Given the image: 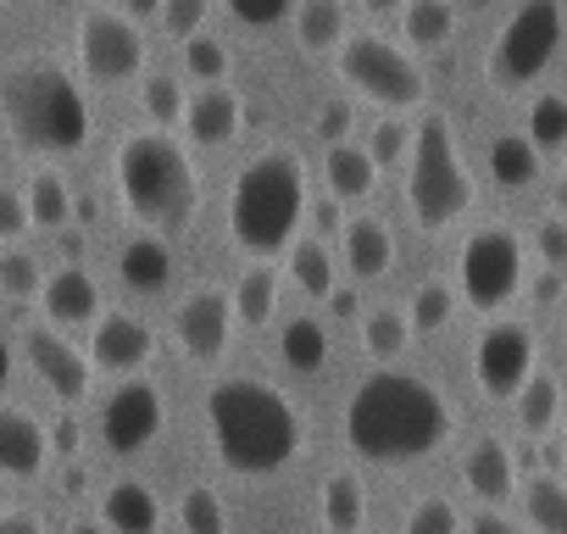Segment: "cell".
Here are the masks:
<instances>
[{
    "instance_id": "cell-16",
    "label": "cell",
    "mask_w": 567,
    "mask_h": 534,
    "mask_svg": "<svg viewBox=\"0 0 567 534\" xmlns=\"http://www.w3.org/2000/svg\"><path fill=\"white\" fill-rule=\"evenodd\" d=\"M40 307H45L51 329H84L101 318V285L90 279V267L68 261L51 279H40Z\"/></svg>"
},
{
    "instance_id": "cell-12",
    "label": "cell",
    "mask_w": 567,
    "mask_h": 534,
    "mask_svg": "<svg viewBox=\"0 0 567 534\" xmlns=\"http://www.w3.org/2000/svg\"><path fill=\"white\" fill-rule=\"evenodd\" d=\"M162 423H167L162 390L145 384V379H134V373H128V379L117 384V396L101 407V440H106V451H117V456L145 451V445L162 434Z\"/></svg>"
},
{
    "instance_id": "cell-5",
    "label": "cell",
    "mask_w": 567,
    "mask_h": 534,
    "mask_svg": "<svg viewBox=\"0 0 567 534\" xmlns=\"http://www.w3.org/2000/svg\"><path fill=\"white\" fill-rule=\"evenodd\" d=\"M112 173H117V195L123 206L145 223V228H184L195 217V201H200V178H195V162L189 151L167 134V129H151V134H128L112 156Z\"/></svg>"
},
{
    "instance_id": "cell-3",
    "label": "cell",
    "mask_w": 567,
    "mask_h": 534,
    "mask_svg": "<svg viewBox=\"0 0 567 534\" xmlns=\"http://www.w3.org/2000/svg\"><path fill=\"white\" fill-rule=\"evenodd\" d=\"M0 123L29 156H79L90 145V106L79 79L34 57L0 73Z\"/></svg>"
},
{
    "instance_id": "cell-19",
    "label": "cell",
    "mask_w": 567,
    "mask_h": 534,
    "mask_svg": "<svg viewBox=\"0 0 567 534\" xmlns=\"http://www.w3.org/2000/svg\"><path fill=\"white\" fill-rule=\"evenodd\" d=\"M462 479H467V490H473L484 506H501V501L517 495V456H512L495 434H484V440L467 445V456H462Z\"/></svg>"
},
{
    "instance_id": "cell-53",
    "label": "cell",
    "mask_w": 567,
    "mask_h": 534,
    "mask_svg": "<svg viewBox=\"0 0 567 534\" xmlns=\"http://www.w3.org/2000/svg\"><path fill=\"white\" fill-rule=\"evenodd\" d=\"M56 234H62V250H68V261H84V234H68V223H62Z\"/></svg>"
},
{
    "instance_id": "cell-43",
    "label": "cell",
    "mask_w": 567,
    "mask_h": 534,
    "mask_svg": "<svg viewBox=\"0 0 567 534\" xmlns=\"http://www.w3.org/2000/svg\"><path fill=\"white\" fill-rule=\"evenodd\" d=\"M206 12H212V0H162V7H156L167 40H189V34L206 23Z\"/></svg>"
},
{
    "instance_id": "cell-26",
    "label": "cell",
    "mask_w": 567,
    "mask_h": 534,
    "mask_svg": "<svg viewBox=\"0 0 567 534\" xmlns=\"http://www.w3.org/2000/svg\"><path fill=\"white\" fill-rule=\"evenodd\" d=\"M512 401H517V434L539 440V434H550V423H556V412H561V384H556L550 373H528Z\"/></svg>"
},
{
    "instance_id": "cell-17",
    "label": "cell",
    "mask_w": 567,
    "mask_h": 534,
    "mask_svg": "<svg viewBox=\"0 0 567 534\" xmlns=\"http://www.w3.org/2000/svg\"><path fill=\"white\" fill-rule=\"evenodd\" d=\"M51 462V434L34 412L0 407V479H40Z\"/></svg>"
},
{
    "instance_id": "cell-21",
    "label": "cell",
    "mask_w": 567,
    "mask_h": 534,
    "mask_svg": "<svg viewBox=\"0 0 567 534\" xmlns=\"http://www.w3.org/2000/svg\"><path fill=\"white\" fill-rule=\"evenodd\" d=\"M101 517H106V534H156L162 523V501L151 495V484L140 479H117L101 501Z\"/></svg>"
},
{
    "instance_id": "cell-46",
    "label": "cell",
    "mask_w": 567,
    "mask_h": 534,
    "mask_svg": "<svg viewBox=\"0 0 567 534\" xmlns=\"http://www.w3.org/2000/svg\"><path fill=\"white\" fill-rule=\"evenodd\" d=\"M23 228H29V206H23V195L0 184V245H12Z\"/></svg>"
},
{
    "instance_id": "cell-24",
    "label": "cell",
    "mask_w": 567,
    "mask_h": 534,
    "mask_svg": "<svg viewBox=\"0 0 567 534\" xmlns=\"http://www.w3.org/2000/svg\"><path fill=\"white\" fill-rule=\"evenodd\" d=\"M362 517H368V484H362V473L334 468L323 479V523H329V534H362Z\"/></svg>"
},
{
    "instance_id": "cell-34",
    "label": "cell",
    "mask_w": 567,
    "mask_h": 534,
    "mask_svg": "<svg viewBox=\"0 0 567 534\" xmlns=\"http://www.w3.org/2000/svg\"><path fill=\"white\" fill-rule=\"evenodd\" d=\"M406 340H412L406 312L379 307V312H368V318H362V351H368L373 362H395V357L406 351Z\"/></svg>"
},
{
    "instance_id": "cell-8",
    "label": "cell",
    "mask_w": 567,
    "mask_h": 534,
    "mask_svg": "<svg viewBox=\"0 0 567 534\" xmlns=\"http://www.w3.org/2000/svg\"><path fill=\"white\" fill-rule=\"evenodd\" d=\"M340 79L384 112H412V106H423V90H429L412 51L390 45L384 34H346L340 40Z\"/></svg>"
},
{
    "instance_id": "cell-27",
    "label": "cell",
    "mask_w": 567,
    "mask_h": 534,
    "mask_svg": "<svg viewBox=\"0 0 567 534\" xmlns=\"http://www.w3.org/2000/svg\"><path fill=\"white\" fill-rule=\"evenodd\" d=\"M523 512L539 534H567V484H561V473H550V468L534 473L523 484Z\"/></svg>"
},
{
    "instance_id": "cell-18",
    "label": "cell",
    "mask_w": 567,
    "mask_h": 534,
    "mask_svg": "<svg viewBox=\"0 0 567 534\" xmlns=\"http://www.w3.org/2000/svg\"><path fill=\"white\" fill-rule=\"evenodd\" d=\"M184 129H189V140L195 145H228L234 134H239V123H245V106H239V95L217 79V84H206V90H195L189 101H184V117H178Z\"/></svg>"
},
{
    "instance_id": "cell-37",
    "label": "cell",
    "mask_w": 567,
    "mask_h": 534,
    "mask_svg": "<svg viewBox=\"0 0 567 534\" xmlns=\"http://www.w3.org/2000/svg\"><path fill=\"white\" fill-rule=\"evenodd\" d=\"M178 523H184V534H228V512H223L217 490H206V484L184 490V501H178Z\"/></svg>"
},
{
    "instance_id": "cell-44",
    "label": "cell",
    "mask_w": 567,
    "mask_h": 534,
    "mask_svg": "<svg viewBox=\"0 0 567 534\" xmlns=\"http://www.w3.org/2000/svg\"><path fill=\"white\" fill-rule=\"evenodd\" d=\"M223 7L245 29H272V23H284V18L296 12V0H223Z\"/></svg>"
},
{
    "instance_id": "cell-50",
    "label": "cell",
    "mask_w": 567,
    "mask_h": 534,
    "mask_svg": "<svg viewBox=\"0 0 567 534\" xmlns=\"http://www.w3.org/2000/svg\"><path fill=\"white\" fill-rule=\"evenodd\" d=\"M534 301L539 307H556L561 301V267H545V274L534 279Z\"/></svg>"
},
{
    "instance_id": "cell-51",
    "label": "cell",
    "mask_w": 567,
    "mask_h": 534,
    "mask_svg": "<svg viewBox=\"0 0 567 534\" xmlns=\"http://www.w3.org/2000/svg\"><path fill=\"white\" fill-rule=\"evenodd\" d=\"M323 301H329V312H340V318H351V312H357V290L329 285V296H323Z\"/></svg>"
},
{
    "instance_id": "cell-23",
    "label": "cell",
    "mask_w": 567,
    "mask_h": 534,
    "mask_svg": "<svg viewBox=\"0 0 567 534\" xmlns=\"http://www.w3.org/2000/svg\"><path fill=\"white\" fill-rule=\"evenodd\" d=\"M390 261H395V239L379 217H357L346 228V267L357 279H384L390 274Z\"/></svg>"
},
{
    "instance_id": "cell-52",
    "label": "cell",
    "mask_w": 567,
    "mask_h": 534,
    "mask_svg": "<svg viewBox=\"0 0 567 534\" xmlns=\"http://www.w3.org/2000/svg\"><path fill=\"white\" fill-rule=\"evenodd\" d=\"M318 228H323V234H334V228H340V201H334V195L318 206Z\"/></svg>"
},
{
    "instance_id": "cell-36",
    "label": "cell",
    "mask_w": 567,
    "mask_h": 534,
    "mask_svg": "<svg viewBox=\"0 0 567 534\" xmlns=\"http://www.w3.org/2000/svg\"><path fill=\"white\" fill-rule=\"evenodd\" d=\"M451 312H456L451 290L429 279V285H417V296H412V307H406V329H412V335H445V329H451Z\"/></svg>"
},
{
    "instance_id": "cell-22",
    "label": "cell",
    "mask_w": 567,
    "mask_h": 534,
    "mask_svg": "<svg viewBox=\"0 0 567 534\" xmlns=\"http://www.w3.org/2000/svg\"><path fill=\"white\" fill-rule=\"evenodd\" d=\"M323 178H329V195L334 201H368L373 184H379V167L362 145L351 140H329V156H323Z\"/></svg>"
},
{
    "instance_id": "cell-7",
    "label": "cell",
    "mask_w": 567,
    "mask_h": 534,
    "mask_svg": "<svg viewBox=\"0 0 567 534\" xmlns=\"http://www.w3.org/2000/svg\"><path fill=\"white\" fill-rule=\"evenodd\" d=\"M556 45H561V7L556 0H517V12L506 18V29L489 45V84L501 95L539 84L545 68L556 62Z\"/></svg>"
},
{
    "instance_id": "cell-42",
    "label": "cell",
    "mask_w": 567,
    "mask_h": 534,
    "mask_svg": "<svg viewBox=\"0 0 567 534\" xmlns=\"http://www.w3.org/2000/svg\"><path fill=\"white\" fill-rule=\"evenodd\" d=\"M406 145H412V129L406 123H395V117H384L373 134H368V156H373V167H395V162H406Z\"/></svg>"
},
{
    "instance_id": "cell-40",
    "label": "cell",
    "mask_w": 567,
    "mask_h": 534,
    "mask_svg": "<svg viewBox=\"0 0 567 534\" xmlns=\"http://www.w3.org/2000/svg\"><path fill=\"white\" fill-rule=\"evenodd\" d=\"M401 534H462V512L445 501V495H423L412 512H406V528Z\"/></svg>"
},
{
    "instance_id": "cell-47",
    "label": "cell",
    "mask_w": 567,
    "mask_h": 534,
    "mask_svg": "<svg viewBox=\"0 0 567 534\" xmlns=\"http://www.w3.org/2000/svg\"><path fill=\"white\" fill-rule=\"evenodd\" d=\"M462 534H523V528H517L506 512H495V506H478V512L467 517V528H462Z\"/></svg>"
},
{
    "instance_id": "cell-41",
    "label": "cell",
    "mask_w": 567,
    "mask_h": 534,
    "mask_svg": "<svg viewBox=\"0 0 567 534\" xmlns=\"http://www.w3.org/2000/svg\"><path fill=\"white\" fill-rule=\"evenodd\" d=\"M40 261L29 256V250H7V256H0V290H7V296H18V301H34L40 296Z\"/></svg>"
},
{
    "instance_id": "cell-38",
    "label": "cell",
    "mask_w": 567,
    "mask_h": 534,
    "mask_svg": "<svg viewBox=\"0 0 567 534\" xmlns=\"http://www.w3.org/2000/svg\"><path fill=\"white\" fill-rule=\"evenodd\" d=\"M140 101H145V117L156 123V129H178V117H184V84L178 79H167V73H151L145 79V90H140Z\"/></svg>"
},
{
    "instance_id": "cell-56",
    "label": "cell",
    "mask_w": 567,
    "mask_h": 534,
    "mask_svg": "<svg viewBox=\"0 0 567 534\" xmlns=\"http://www.w3.org/2000/svg\"><path fill=\"white\" fill-rule=\"evenodd\" d=\"M368 12H390V7H401V0H362Z\"/></svg>"
},
{
    "instance_id": "cell-55",
    "label": "cell",
    "mask_w": 567,
    "mask_h": 534,
    "mask_svg": "<svg viewBox=\"0 0 567 534\" xmlns=\"http://www.w3.org/2000/svg\"><path fill=\"white\" fill-rule=\"evenodd\" d=\"M156 7H162V0H128V12H134V18H151Z\"/></svg>"
},
{
    "instance_id": "cell-35",
    "label": "cell",
    "mask_w": 567,
    "mask_h": 534,
    "mask_svg": "<svg viewBox=\"0 0 567 534\" xmlns=\"http://www.w3.org/2000/svg\"><path fill=\"white\" fill-rule=\"evenodd\" d=\"M301 45L307 51H329L346 40V7L340 0H301Z\"/></svg>"
},
{
    "instance_id": "cell-28",
    "label": "cell",
    "mask_w": 567,
    "mask_h": 534,
    "mask_svg": "<svg viewBox=\"0 0 567 534\" xmlns=\"http://www.w3.org/2000/svg\"><path fill=\"white\" fill-rule=\"evenodd\" d=\"M278 357L290 373H323V357H329V335L318 318H290L278 335Z\"/></svg>"
},
{
    "instance_id": "cell-9",
    "label": "cell",
    "mask_w": 567,
    "mask_h": 534,
    "mask_svg": "<svg viewBox=\"0 0 567 534\" xmlns=\"http://www.w3.org/2000/svg\"><path fill=\"white\" fill-rule=\"evenodd\" d=\"M456 279H462V296L478 312H501L523 290V239L512 228H478V234H467V245L456 256Z\"/></svg>"
},
{
    "instance_id": "cell-49",
    "label": "cell",
    "mask_w": 567,
    "mask_h": 534,
    "mask_svg": "<svg viewBox=\"0 0 567 534\" xmlns=\"http://www.w3.org/2000/svg\"><path fill=\"white\" fill-rule=\"evenodd\" d=\"M0 534H45L40 512H0Z\"/></svg>"
},
{
    "instance_id": "cell-57",
    "label": "cell",
    "mask_w": 567,
    "mask_h": 534,
    "mask_svg": "<svg viewBox=\"0 0 567 534\" xmlns=\"http://www.w3.org/2000/svg\"><path fill=\"white\" fill-rule=\"evenodd\" d=\"M68 534H106V528H95V523H73Z\"/></svg>"
},
{
    "instance_id": "cell-29",
    "label": "cell",
    "mask_w": 567,
    "mask_h": 534,
    "mask_svg": "<svg viewBox=\"0 0 567 534\" xmlns=\"http://www.w3.org/2000/svg\"><path fill=\"white\" fill-rule=\"evenodd\" d=\"M489 178L501 189H528L539 178V151L528 145V134H501L489 145Z\"/></svg>"
},
{
    "instance_id": "cell-25",
    "label": "cell",
    "mask_w": 567,
    "mask_h": 534,
    "mask_svg": "<svg viewBox=\"0 0 567 534\" xmlns=\"http://www.w3.org/2000/svg\"><path fill=\"white\" fill-rule=\"evenodd\" d=\"M228 312H234V324H245V329H261V324H272V312H278V274L272 267H245V279L234 285V296H228Z\"/></svg>"
},
{
    "instance_id": "cell-54",
    "label": "cell",
    "mask_w": 567,
    "mask_h": 534,
    "mask_svg": "<svg viewBox=\"0 0 567 534\" xmlns=\"http://www.w3.org/2000/svg\"><path fill=\"white\" fill-rule=\"evenodd\" d=\"M7 384H12V346L0 340V390H7Z\"/></svg>"
},
{
    "instance_id": "cell-58",
    "label": "cell",
    "mask_w": 567,
    "mask_h": 534,
    "mask_svg": "<svg viewBox=\"0 0 567 534\" xmlns=\"http://www.w3.org/2000/svg\"><path fill=\"white\" fill-rule=\"evenodd\" d=\"M51 7H68V0H51Z\"/></svg>"
},
{
    "instance_id": "cell-6",
    "label": "cell",
    "mask_w": 567,
    "mask_h": 534,
    "mask_svg": "<svg viewBox=\"0 0 567 534\" xmlns=\"http://www.w3.org/2000/svg\"><path fill=\"white\" fill-rule=\"evenodd\" d=\"M473 201V178H467V162L456 151V134H451V117H423V129H412V145H406V206L417 217V228L440 234L445 223H456Z\"/></svg>"
},
{
    "instance_id": "cell-39",
    "label": "cell",
    "mask_w": 567,
    "mask_h": 534,
    "mask_svg": "<svg viewBox=\"0 0 567 534\" xmlns=\"http://www.w3.org/2000/svg\"><path fill=\"white\" fill-rule=\"evenodd\" d=\"M184 45V68H189V79H200V84H217V79H228V45L223 40H212V34H189V40H178Z\"/></svg>"
},
{
    "instance_id": "cell-33",
    "label": "cell",
    "mask_w": 567,
    "mask_h": 534,
    "mask_svg": "<svg viewBox=\"0 0 567 534\" xmlns=\"http://www.w3.org/2000/svg\"><path fill=\"white\" fill-rule=\"evenodd\" d=\"M528 145L539 156H561L567 151V101L556 90H545L534 101V112H528Z\"/></svg>"
},
{
    "instance_id": "cell-4",
    "label": "cell",
    "mask_w": 567,
    "mask_h": 534,
    "mask_svg": "<svg viewBox=\"0 0 567 534\" xmlns=\"http://www.w3.org/2000/svg\"><path fill=\"white\" fill-rule=\"evenodd\" d=\"M307 217V173L296 151H261L239 167L228 189V234L245 256L267 261L296 239Z\"/></svg>"
},
{
    "instance_id": "cell-48",
    "label": "cell",
    "mask_w": 567,
    "mask_h": 534,
    "mask_svg": "<svg viewBox=\"0 0 567 534\" xmlns=\"http://www.w3.org/2000/svg\"><path fill=\"white\" fill-rule=\"evenodd\" d=\"M346 129H351V106H346V101H329V106H323V117H318V134L346 140Z\"/></svg>"
},
{
    "instance_id": "cell-10",
    "label": "cell",
    "mask_w": 567,
    "mask_h": 534,
    "mask_svg": "<svg viewBox=\"0 0 567 534\" xmlns=\"http://www.w3.org/2000/svg\"><path fill=\"white\" fill-rule=\"evenodd\" d=\"M539 368V340L523 318H501L478 335L473 346V379L489 401H512L523 390V379Z\"/></svg>"
},
{
    "instance_id": "cell-31",
    "label": "cell",
    "mask_w": 567,
    "mask_h": 534,
    "mask_svg": "<svg viewBox=\"0 0 567 534\" xmlns=\"http://www.w3.org/2000/svg\"><path fill=\"white\" fill-rule=\"evenodd\" d=\"M23 206H29V228H62L73 217V189L62 184V173H34Z\"/></svg>"
},
{
    "instance_id": "cell-1",
    "label": "cell",
    "mask_w": 567,
    "mask_h": 534,
    "mask_svg": "<svg viewBox=\"0 0 567 534\" xmlns=\"http://www.w3.org/2000/svg\"><path fill=\"white\" fill-rule=\"evenodd\" d=\"M445 434H451V401L440 384H429L417 373L379 368L346 401V445L362 462L406 468V462H423L429 451H440Z\"/></svg>"
},
{
    "instance_id": "cell-15",
    "label": "cell",
    "mask_w": 567,
    "mask_h": 534,
    "mask_svg": "<svg viewBox=\"0 0 567 534\" xmlns=\"http://www.w3.org/2000/svg\"><path fill=\"white\" fill-rule=\"evenodd\" d=\"M151 362V329L128 312H112V318H95V335H90V368L95 373H112V379H128Z\"/></svg>"
},
{
    "instance_id": "cell-11",
    "label": "cell",
    "mask_w": 567,
    "mask_h": 534,
    "mask_svg": "<svg viewBox=\"0 0 567 534\" xmlns=\"http://www.w3.org/2000/svg\"><path fill=\"white\" fill-rule=\"evenodd\" d=\"M79 62L95 84H128L145 73V34L123 12H90L79 23Z\"/></svg>"
},
{
    "instance_id": "cell-13",
    "label": "cell",
    "mask_w": 567,
    "mask_h": 534,
    "mask_svg": "<svg viewBox=\"0 0 567 534\" xmlns=\"http://www.w3.org/2000/svg\"><path fill=\"white\" fill-rule=\"evenodd\" d=\"M23 357H29V368L51 384L56 401L79 407V401L90 396L95 368H90V357H79V346H68L56 329H29V335H23Z\"/></svg>"
},
{
    "instance_id": "cell-14",
    "label": "cell",
    "mask_w": 567,
    "mask_h": 534,
    "mask_svg": "<svg viewBox=\"0 0 567 534\" xmlns=\"http://www.w3.org/2000/svg\"><path fill=\"white\" fill-rule=\"evenodd\" d=\"M228 335H234V312H228V296L217 290H189L178 301V346L189 351V362H217L228 351Z\"/></svg>"
},
{
    "instance_id": "cell-45",
    "label": "cell",
    "mask_w": 567,
    "mask_h": 534,
    "mask_svg": "<svg viewBox=\"0 0 567 534\" xmlns=\"http://www.w3.org/2000/svg\"><path fill=\"white\" fill-rule=\"evenodd\" d=\"M534 250H539L545 267H567V223H561V217H539Z\"/></svg>"
},
{
    "instance_id": "cell-2",
    "label": "cell",
    "mask_w": 567,
    "mask_h": 534,
    "mask_svg": "<svg viewBox=\"0 0 567 534\" xmlns=\"http://www.w3.org/2000/svg\"><path fill=\"white\" fill-rule=\"evenodd\" d=\"M206 429H212V445H217L223 468L245 473V479L290 468L301 456V440H307V418L296 412V401L284 390H272V384H261V379L212 384Z\"/></svg>"
},
{
    "instance_id": "cell-32",
    "label": "cell",
    "mask_w": 567,
    "mask_h": 534,
    "mask_svg": "<svg viewBox=\"0 0 567 534\" xmlns=\"http://www.w3.org/2000/svg\"><path fill=\"white\" fill-rule=\"evenodd\" d=\"M284 250H290V274H296V285H301L312 301H323L329 285H334V256H329V245H323V239H290Z\"/></svg>"
},
{
    "instance_id": "cell-20",
    "label": "cell",
    "mask_w": 567,
    "mask_h": 534,
    "mask_svg": "<svg viewBox=\"0 0 567 534\" xmlns=\"http://www.w3.org/2000/svg\"><path fill=\"white\" fill-rule=\"evenodd\" d=\"M117 279L140 296H156L173 285V250L156 239V234H134L123 250H117Z\"/></svg>"
},
{
    "instance_id": "cell-30",
    "label": "cell",
    "mask_w": 567,
    "mask_h": 534,
    "mask_svg": "<svg viewBox=\"0 0 567 534\" xmlns=\"http://www.w3.org/2000/svg\"><path fill=\"white\" fill-rule=\"evenodd\" d=\"M401 7H406V18H401V34H406V45H417V51H434V45H445V40H451V29H456L451 0H401Z\"/></svg>"
}]
</instances>
